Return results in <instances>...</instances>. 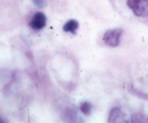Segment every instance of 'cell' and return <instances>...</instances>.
Returning <instances> with one entry per match:
<instances>
[{
  "label": "cell",
  "mask_w": 148,
  "mask_h": 123,
  "mask_svg": "<svg viewBox=\"0 0 148 123\" xmlns=\"http://www.w3.org/2000/svg\"><path fill=\"white\" fill-rule=\"evenodd\" d=\"M30 26L32 30L35 31H39V30H42V28L47 26V17L42 12H38L34 14V17L31 18L30 21Z\"/></svg>",
  "instance_id": "3"
},
{
  "label": "cell",
  "mask_w": 148,
  "mask_h": 123,
  "mask_svg": "<svg viewBox=\"0 0 148 123\" xmlns=\"http://www.w3.org/2000/svg\"><path fill=\"white\" fill-rule=\"evenodd\" d=\"M79 28V22L76 21V19H70V21H67L66 23L63 24V31L64 32H70V33H73L76 32Z\"/></svg>",
  "instance_id": "5"
},
{
  "label": "cell",
  "mask_w": 148,
  "mask_h": 123,
  "mask_svg": "<svg viewBox=\"0 0 148 123\" xmlns=\"http://www.w3.org/2000/svg\"><path fill=\"white\" fill-rule=\"evenodd\" d=\"M121 35H122V30L121 28H112L104 32L103 35V41L104 44L108 45L111 48H116L120 45L121 41Z\"/></svg>",
  "instance_id": "1"
},
{
  "label": "cell",
  "mask_w": 148,
  "mask_h": 123,
  "mask_svg": "<svg viewBox=\"0 0 148 123\" xmlns=\"http://www.w3.org/2000/svg\"><path fill=\"white\" fill-rule=\"evenodd\" d=\"M127 7L136 17L148 16V0H127Z\"/></svg>",
  "instance_id": "2"
},
{
  "label": "cell",
  "mask_w": 148,
  "mask_h": 123,
  "mask_svg": "<svg viewBox=\"0 0 148 123\" xmlns=\"http://www.w3.org/2000/svg\"><path fill=\"white\" fill-rule=\"evenodd\" d=\"M32 3L35 7L39 8V9H42V8L47 7V0H32Z\"/></svg>",
  "instance_id": "7"
},
{
  "label": "cell",
  "mask_w": 148,
  "mask_h": 123,
  "mask_svg": "<svg viewBox=\"0 0 148 123\" xmlns=\"http://www.w3.org/2000/svg\"><path fill=\"white\" fill-rule=\"evenodd\" d=\"M126 114L125 111L119 107L112 108L110 111V117H108V122H126Z\"/></svg>",
  "instance_id": "4"
},
{
  "label": "cell",
  "mask_w": 148,
  "mask_h": 123,
  "mask_svg": "<svg viewBox=\"0 0 148 123\" xmlns=\"http://www.w3.org/2000/svg\"><path fill=\"white\" fill-rule=\"evenodd\" d=\"M92 103L89 101H82L80 104V111L84 114H89L90 111H92Z\"/></svg>",
  "instance_id": "6"
},
{
  "label": "cell",
  "mask_w": 148,
  "mask_h": 123,
  "mask_svg": "<svg viewBox=\"0 0 148 123\" xmlns=\"http://www.w3.org/2000/svg\"><path fill=\"white\" fill-rule=\"evenodd\" d=\"M0 122H7L5 119H3V118H0Z\"/></svg>",
  "instance_id": "8"
}]
</instances>
